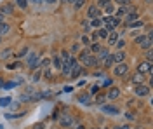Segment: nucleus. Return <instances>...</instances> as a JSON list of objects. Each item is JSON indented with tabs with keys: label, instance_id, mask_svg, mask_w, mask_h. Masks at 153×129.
<instances>
[{
	"label": "nucleus",
	"instance_id": "nucleus-1",
	"mask_svg": "<svg viewBox=\"0 0 153 129\" xmlns=\"http://www.w3.org/2000/svg\"><path fill=\"white\" fill-rule=\"evenodd\" d=\"M78 61L82 64H85V66H96V64H99L98 63V58L92 56L89 49H85V51H82V52L78 54Z\"/></svg>",
	"mask_w": 153,
	"mask_h": 129
},
{
	"label": "nucleus",
	"instance_id": "nucleus-2",
	"mask_svg": "<svg viewBox=\"0 0 153 129\" xmlns=\"http://www.w3.org/2000/svg\"><path fill=\"white\" fill-rule=\"evenodd\" d=\"M103 23L106 25V32H115V28L118 26V23H120V18H117V16H105L103 18Z\"/></svg>",
	"mask_w": 153,
	"mask_h": 129
},
{
	"label": "nucleus",
	"instance_id": "nucleus-3",
	"mask_svg": "<svg viewBox=\"0 0 153 129\" xmlns=\"http://www.w3.org/2000/svg\"><path fill=\"white\" fill-rule=\"evenodd\" d=\"M59 124L63 128H73V117L68 112H63V113H59Z\"/></svg>",
	"mask_w": 153,
	"mask_h": 129
},
{
	"label": "nucleus",
	"instance_id": "nucleus-4",
	"mask_svg": "<svg viewBox=\"0 0 153 129\" xmlns=\"http://www.w3.org/2000/svg\"><path fill=\"white\" fill-rule=\"evenodd\" d=\"M136 44L138 45H141L143 49H150L152 47V37H145V35H141V37H136Z\"/></svg>",
	"mask_w": 153,
	"mask_h": 129
},
{
	"label": "nucleus",
	"instance_id": "nucleus-5",
	"mask_svg": "<svg viewBox=\"0 0 153 129\" xmlns=\"http://www.w3.org/2000/svg\"><path fill=\"white\" fill-rule=\"evenodd\" d=\"M113 73L117 75V77H124V75H127V73H129V66H127V63H118L117 66H115Z\"/></svg>",
	"mask_w": 153,
	"mask_h": 129
},
{
	"label": "nucleus",
	"instance_id": "nucleus-6",
	"mask_svg": "<svg viewBox=\"0 0 153 129\" xmlns=\"http://www.w3.org/2000/svg\"><path fill=\"white\" fill-rule=\"evenodd\" d=\"M148 94H150V87L148 86H145V84H138L136 86V96L145 98V96H148Z\"/></svg>",
	"mask_w": 153,
	"mask_h": 129
},
{
	"label": "nucleus",
	"instance_id": "nucleus-7",
	"mask_svg": "<svg viewBox=\"0 0 153 129\" xmlns=\"http://www.w3.org/2000/svg\"><path fill=\"white\" fill-rule=\"evenodd\" d=\"M152 63H150V61H143V63L139 64V66H138V72H139V73H152Z\"/></svg>",
	"mask_w": 153,
	"mask_h": 129
},
{
	"label": "nucleus",
	"instance_id": "nucleus-8",
	"mask_svg": "<svg viewBox=\"0 0 153 129\" xmlns=\"http://www.w3.org/2000/svg\"><path fill=\"white\" fill-rule=\"evenodd\" d=\"M99 14H101V11H99L96 5H91V7L87 9V16H89L91 19H94V18H99Z\"/></svg>",
	"mask_w": 153,
	"mask_h": 129
},
{
	"label": "nucleus",
	"instance_id": "nucleus-9",
	"mask_svg": "<svg viewBox=\"0 0 153 129\" xmlns=\"http://www.w3.org/2000/svg\"><path fill=\"white\" fill-rule=\"evenodd\" d=\"M37 61H38V56L35 54V52H30V56L26 58L28 66H30V68H35V66H37Z\"/></svg>",
	"mask_w": 153,
	"mask_h": 129
},
{
	"label": "nucleus",
	"instance_id": "nucleus-10",
	"mask_svg": "<svg viewBox=\"0 0 153 129\" xmlns=\"http://www.w3.org/2000/svg\"><path fill=\"white\" fill-rule=\"evenodd\" d=\"M113 56V63H124V60H125V52L124 51H118V52H115V54H112Z\"/></svg>",
	"mask_w": 153,
	"mask_h": 129
},
{
	"label": "nucleus",
	"instance_id": "nucleus-11",
	"mask_svg": "<svg viewBox=\"0 0 153 129\" xmlns=\"http://www.w3.org/2000/svg\"><path fill=\"white\" fill-rule=\"evenodd\" d=\"M12 12H14L12 4H4V5L0 7V14H12Z\"/></svg>",
	"mask_w": 153,
	"mask_h": 129
},
{
	"label": "nucleus",
	"instance_id": "nucleus-12",
	"mask_svg": "<svg viewBox=\"0 0 153 129\" xmlns=\"http://www.w3.org/2000/svg\"><path fill=\"white\" fill-rule=\"evenodd\" d=\"M120 96V89H117V87H110V91H108V99H117V98Z\"/></svg>",
	"mask_w": 153,
	"mask_h": 129
},
{
	"label": "nucleus",
	"instance_id": "nucleus-13",
	"mask_svg": "<svg viewBox=\"0 0 153 129\" xmlns=\"http://www.w3.org/2000/svg\"><path fill=\"white\" fill-rule=\"evenodd\" d=\"M108 54H110V52H108V49H103V47H101V49L98 51V56H96V58H98V63H101V61H103Z\"/></svg>",
	"mask_w": 153,
	"mask_h": 129
},
{
	"label": "nucleus",
	"instance_id": "nucleus-14",
	"mask_svg": "<svg viewBox=\"0 0 153 129\" xmlns=\"http://www.w3.org/2000/svg\"><path fill=\"white\" fill-rule=\"evenodd\" d=\"M138 18H139L138 11H134V12H129V14H125V23H131V21H136Z\"/></svg>",
	"mask_w": 153,
	"mask_h": 129
},
{
	"label": "nucleus",
	"instance_id": "nucleus-15",
	"mask_svg": "<svg viewBox=\"0 0 153 129\" xmlns=\"http://www.w3.org/2000/svg\"><path fill=\"white\" fill-rule=\"evenodd\" d=\"M127 28H143V21L141 19H136V21H131V23H125Z\"/></svg>",
	"mask_w": 153,
	"mask_h": 129
},
{
	"label": "nucleus",
	"instance_id": "nucleus-16",
	"mask_svg": "<svg viewBox=\"0 0 153 129\" xmlns=\"http://www.w3.org/2000/svg\"><path fill=\"white\" fill-rule=\"evenodd\" d=\"M143 80H145V73H139L138 72V73L132 75V82L134 84H143Z\"/></svg>",
	"mask_w": 153,
	"mask_h": 129
},
{
	"label": "nucleus",
	"instance_id": "nucleus-17",
	"mask_svg": "<svg viewBox=\"0 0 153 129\" xmlns=\"http://www.w3.org/2000/svg\"><path fill=\"white\" fill-rule=\"evenodd\" d=\"M103 112H106V113H118V108L117 106H112V105H103Z\"/></svg>",
	"mask_w": 153,
	"mask_h": 129
},
{
	"label": "nucleus",
	"instance_id": "nucleus-18",
	"mask_svg": "<svg viewBox=\"0 0 153 129\" xmlns=\"http://www.w3.org/2000/svg\"><path fill=\"white\" fill-rule=\"evenodd\" d=\"M52 64H54V68H56V70H61V68H63L61 56H54V58H52Z\"/></svg>",
	"mask_w": 153,
	"mask_h": 129
},
{
	"label": "nucleus",
	"instance_id": "nucleus-19",
	"mask_svg": "<svg viewBox=\"0 0 153 129\" xmlns=\"http://www.w3.org/2000/svg\"><path fill=\"white\" fill-rule=\"evenodd\" d=\"M106 40H108V44H110V45H113L115 42L118 40V35H117V33H115V32L108 33V37H106Z\"/></svg>",
	"mask_w": 153,
	"mask_h": 129
},
{
	"label": "nucleus",
	"instance_id": "nucleus-20",
	"mask_svg": "<svg viewBox=\"0 0 153 129\" xmlns=\"http://www.w3.org/2000/svg\"><path fill=\"white\" fill-rule=\"evenodd\" d=\"M101 63L105 64V66H106V68H110V66H112V64H113V56H112V54H108V56H106V58H105V60H103V61H101Z\"/></svg>",
	"mask_w": 153,
	"mask_h": 129
},
{
	"label": "nucleus",
	"instance_id": "nucleus-21",
	"mask_svg": "<svg viewBox=\"0 0 153 129\" xmlns=\"http://www.w3.org/2000/svg\"><path fill=\"white\" fill-rule=\"evenodd\" d=\"M11 103H12V98H9V96L0 99V106H7V105H11Z\"/></svg>",
	"mask_w": 153,
	"mask_h": 129
},
{
	"label": "nucleus",
	"instance_id": "nucleus-22",
	"mask_svg": "<svg viewBox=\"0 0 153 129\" xmlns=\"http://www.w3.org/2000/svg\"><path fill=\"white\" fill-rule=\"evenodd\" d=\"M9 28H11V26H9L7 23H4V21H2V23H0V35L7 33V32H9Z\"/></svg>",
	"mask_w": 153,
	"mask_h": 129
},
{
	"label": "nucleus",
	"instance_id": "nucleus-23",
	"mask_svg": "<svg viewBox=\"0 0 153 129\" xmlns=\"http://www.w3.org/2000/svg\"><path fill=\"white\" fill-rule=\"evenodd\" d=\"M105 12H106L108 16H112V14H113V4H112V2L105 5Z\"/></svg>",
	"mask_w": 153,
	"mask_h": 129
},
{
	"label": "nucleus",
	"instance_id": "nucleus-24",
	"mask_svg": "<svg viewBox=\"0 0 153 129\" xmlns=\"http://www.w3.org/2000/svg\"><path fill=\"white\" fill-rule=\"evenodd\" d=\"M11 54H12V49H5V51L0 54V58H2V60H9V58H11Z\"/></svg>",
	"mask_w": 153,
	"mask_h": 129
},
{
	"label": "nucleus",
	"instance_id": "nucleus-25",
	"mask_svg": "<svg viewBox=\"0 0 153 129\" xmlns=\"http://www.w3.org/2000/svg\"><path fill=\"white\" fill-rule=\"evenodd\" d=\"M14 86H18V84H16V80H9V82H5L2 87H4V89H12Z\"/></svg>",
	"mask_w": 153,
	"mask_h": 129
},
{
	"label": "nucleus",
	"instance_id": "nucleus-26",
	"mask_svg": "<svg viewBox=\"0 0 153 129\" xmlns=\"http://www.w3.org/2000/svg\"><path fill=\"white\" fill-rule=\"evenodd\" d=\"M101 25H103V19H101V18H94V19H92V26H94V28H98V26H101Z\"/></svg>",
	"mask_w": 153,
	"mask_h": 129
},
{
	"label": "nucleus",
	"instance_id": "nucleus-27",
	"mask_svg": "<svg viewBox=\"0 0 153 129\" xmlns=\"http://www.w3.org/2000/svg\"><path fill=\"white\" fill-rule=\"evenodd\" d=\"M110 2H112V0H98V4H96V7H98V9H103V7H105L106 4H110Z\"/></svg>",
	"mask_w": 153,
	"mask_h": 129
},
{
	"label": "nucleus",
	"instance_id": "nucleus-28",
	"mask_svg": "<svg viewBox=\"0 0 153 129\" xmlns=\"http://www.w3.org/2000/svg\"><path fill=\"white\" fill-rule=\"evenodd\" d=\"M101 49V45L98 44V42H94V44H91V52H98Z\"/></svg>",
	"mask_w": 153,
	"mask_h": 129
},
{
	"label": "nucleus",
	"instance_id": "nucleus-29",
	"mask_svg": "<svg viewBox=\"0 0 153 129\" xmlns=\"http://www.w3.org/2000/svg\"><path fill=\"white\" fill-rule=\"evenodd\" d=\"M70 58H72V56H70L66 51H63V52H61V60H63L65 63H68V61H70Z\"/></svg>",
	"mask_w": 153,
	"mask_h": 129
},
{
	"label": "nucleus",
	"instance_id": "nucleus-30",
	"mask_svg": "<svg viewBox=\"0 0 153 129\" xmlns=\"http://www.w3.org/2000/svg\"><path fill=\"white\" fill-rule=\"evenodd\" d=\"M26 54H28V47H23V49H21V51H19V54H18V56H16V58H25V56H26Z\"/></svg>",
	"mask_w": 153,
	"mask_h": 129
},
{
	"label": "nucleus",
	"instance_id": "nucleus-31",
	"mask_svg": "<svg viewBox=\"0 0 153 129\" xmlns=\"http://www.w3.org/2000/svg\"><path fill=\"white\" fill-rule=\"evenodd\" d=\"M105 99H106V96L98 94V96H96V103H98V105H103V103H105Z\"/></svg>",
	"mask_w": 153,
	"mask_h": 129
},
{
	"label": "nucleus",
	"instance_id": "nucleus-32",
	"mask_svg": "<svg viewBox=\"0 0 153 129\" xmlns=\"http://www.w3.org/2000/svg\"><path fill=\"white\" fill-rule=\"evenodd\" d=\"M16 4H18L21 9H26V5H28V0H16Z\"/></svg>",
	"mask_w": 153,
	"mask_h": 129
},
{
	"label": "nucleus",
	"instance_id": "nucleus-33",
	"mask_svg": "<svg viewBox=\"0 0 153 129\" xmlns=\"http://www.w3.org/2000/svg\"><path fill=\"white\" fill-rule=\"evenodd\" d=\"M124 16H125V9H124V5H122V7L117 11V18H124Z\"/></svg>",
	"mask_w": 153,
	"mask_h": 129
},
{
	"label": "nucleus",
	"instance_id": "nucleus-34",
	"mask_svg": "<svg viewBox=\"0 0 153 129\" xmlns=\"http://www.w3.org/2000/svg\"><path fill=\"white\" fill-rule=\"evenodd\" d=\"M98 37H99V38H106V37H108V32L103 28V30H99V32H98Z\"/></svg>",
	"mask_w": 153,
	"mask_h": 129
},
{
	"label": "nucleus",
	"instance_id": "nucleus-35",
	"mask_svg": "<svg viewBox=\"0 0 153 129\" xmlns=\"http://www.w3.org/2000/svg\"><path fill=\"white\" fill-rule=\"evenodd\" d=\"M78 101H80V103H85V105H87V103H89V94H85V96H80V98H78Z\"/></svg>",
	"mask_w": 153,
	"mask_h": 129
},
{
	"label": "nucleus",
	"instance_id": "nucleus-36",
	"mask_svg": "<svg viewBox=\"0 0 153 129\" xmlns=\"http://www.w3.org/2000/svg\"><path fill=\"white\" fill-rule=\"evenodd\" d=\"M82 44H84V45H91V38L84 35V37H82Z\"/></svg>",
	"mask_w": 153,
	"mask_h": 129
},
{
	"label": "nucleus",
	"instance_id": "nucleus-37",
	"mask_svg": "<svg viewBox=\"0 0 153 129\" xmlns=\"http://www.w3.org/2000/svg\"><path fill=\"white\" fill-rule=\"evenodd\" d=\"M115 44H117V47H118V49L122 51V49H124V45H125V40H117Z\"/></svg>",
	"mask_w": 153,
	"mask_h": 129
},
{
	"label": "nucleus",
	"instance_id": "nucleus-38",
	"mask_svg": "<svg viewBox=\"0 0 153 129\" xmlns=\"http://www.w3.org/2000/svg\"><path fill=\"white\" fill-rule=\"evenodd\" d=\"M84 2H85V0H76L75 4H73V5H75V9H80V7L84 5Z\"/></svg>",
	"mask_w": 153,
	"mask_h": 129
},
{
	"label": "nucleus",
	"instance_id": "nucleus-39",
	"mask_svg": "<svg viewBox=\"0 0 153 129\" xmlns=\"http://www.w3.org/2000/svg\"><path fill=\"white\" fill-rule=\"evenodd\" d=\"M44 75H45V79H51V77H52V73H51V70H49V68H45V70H44Z\"/></svg>",
	"mask_w": 153,
	"mask_h": 129
},
{
	"label": "nucleus",
	"instance_id": "nucleus-40",
	"mask_svg": "<svg viewBox=\"0 0 153 129\" xmlns=\"http://www.w3.org/2000/svg\"><path fill=\"white\" fill-rule=\"evenodd\" d=\"M33 129H45V126H44L42 122H37V124L33 126Z\"/></svg>",
	"mask_w": 153,
	"mask_h": 129
},
{
	"label": "nucleus",
	"instance_id": "nucleus-41",
	"mask_svg": "<svg viewBox=\"0 0 153 129\" xmlns=\"http://www.w3.org/2000/svg\"><path fill=\"white\" fill-rule=\"evenodd\" d=\"M115 2H117L120 7H122V5H125V4H129V0H115Z\"/></svg>",
	"mask_w": 153,
	"mask_h": 129
},
{
	"label": "nucleus",
	"instance_id": "nucleus-42",
	"mask_svg": "<svg viewBox=\"0 0 153 129\" xmlns=\"http://www.w3.org/2000/svg\"><path fill=\"white\" fill-rule=\"evenodd\" d=\"M152 60H153V54H152V51H148V54H146V61L152 63Z\"/></svg>",
	"mask_w": 153,
	"mask_h": 129
},
{
	"label": "nucleus",
	"instance_id": "nucleus-43",
	"mask_svg": "<svg viewBox=\"0 0 153 129\" xmlns=\"http://www.w3.org/2000/svg\"><path fill=\"white\" fill-rule=\"evenodd\" d=\"M82 26H84V30H85V32H89V30H91V26H89V23H85V21L82 23Z\"/></svg>",
	"mask_w": 153,
	"mask_h": 129
},
{
	"label": "nucleus",
	"instance_id": "nucleus-44",
	"mask_svg": "<svg viewBox=\"0 0 153 129\" xmlns=\"http://www.w3.org/2000/svg\"><path fill=\"white\" fill-rule=\"evenodd\" d=\"M38 79H40V70H37V72H35V75H33V80H35V82H37Z\"/></svg>",
	"mask_w": 153,
	"mask_h": 129
},
{
	"label": "nucleus",
	"instance_id": "nucleus-45",
	"mask_svg": "<svg viewBox=\"0 0 153 129\" xmlns=\"http://www.w3.org/2000/svg\"><path fill=\"white\" fill-rule=\"evenodd\" d=\"M103 86H105V87H110V86H112V80H110V79H106V80H105V84H103Z\"/></svg>",
	"mask_w": 153,
	"mask_h": 129
},
{
	"label": "nucleus",
	"instance_id": "nucleus-46",
	"mask_svg": "<svg viewBox=\"0 0 153 129\" xmlns=\"http://www.w3.org/2000/svg\"><path fill=\"white\" fill-rule=\"evenodd\" d=\"M75 129H85V128H84V126H82V124H78V126H76Z\"/></svg>",
	"mask_w": 153,
	"mask_h": 129
},
{
	"label": "nucleus",
	"instance_id": "nucleus-47",
	"mask_svg": "<svg viewBox=\"0 0 153 129\" xmlns=\"http://www.w3.org/2000/svg\"><path fill=\"white\" fill-rule=\"evenodd\" d=\"M45 2H49V4H54V2H58V0H45Z\"/></svg>",
	"mask_w": 153,
	"mask_h": 129
},
{
	"label": "nucleus",
	"instance_id": "nucleus-48",
	"mask_svg": "<svg viewBox=\"0 0 153 129\" xmlns=\"http://www.w3.org/2000/svg\"><path fill=\"white\" fill-rule=\"evenodd\" d=\"M120 129H131V128H129V126H122Z\"/></svg>",
	"mask_w": 153,
	"mask_h": 129
},
{
	"label": "nucleus",
	"instance_id": "nucleus-49",
	"mask_svg": "<svg viewBox=\"0 0 153 129\" xmlns=\"http://www.w3.org/2000/svg\"><path fill=\"white\" fill-rule=\"evenodd\" d=\"M2 21H4V14H0V23H2Z\"/></svg>",
	"mask_w": 153,
	"mask_h": 129
},
{
	"label": "nucleus",
	"instance_id": "nucleus-50",
	"mask_svg": "<svg viewBox=\"0 0 153 129\" xmlns=\"http://www.w3.org/2000/svg\"><path fill=\"white\" fill-rule=\"evenodd\" d=\"M32 2H35V4H40V2H42V0H32Z\"/></svg>",
	"mask_w": 153,
	"mask_h": 129
},
{
	"label": "nucleus",
	"instance_id": "nucleus-51",
	"mask_svg": "<svg viewBox=\"0 0 153 129\" xmlns=\"http://www.w3.org/2000/svg\"><path fill=\"white\" fill-rule=\"evenodd\" d=\"M68 2H72V4H75V2H76V0H68Z\"/></svg>",
	"mask_w": 153,
	"mask_h": 129
},
{
	"label": "nucleus",
	"instance_id": "nucleus-52",
	"mask_svg": "<svg viewBox=\"0 0 153 129\" xmlns=\"http://www.w3.org/2000/svg\"><path fill=\"white\" fill-rule=\"evenodd\" d=\"M2 86H4V82H2V80H0V87H2Z\"/></svg>",
	"mask_w": 153,
	"mask_h": 129
},
{
	"label": "nucleus",
	"instance_id": "nucleus-53",
	"mask_svg": "<svg viewBox=\"0 0 153 129\" xmlns=\"http://www.w3.org/2000/svg\"><path fill=\"white\" fill-rule=\"evenodd\" d=\"M113 129H120V126H117V128H113Z\"/></svg>",
	"mask_w": 153,
	"mask_h": 129
},
{
	"label": "nucleus",
	"instance_id": "nucleus-54",
	"mask_svg": "<svg viewBox=\"0 0 153 129\" xmlns=\"http://www.w3.org/2000/svg\"><path fill=\"white\" fill-rule=\"evenodd\" d=\"M101 129H108V128H101Z\"/></svg>",
	"mask_w": 153,
	"mask_h": 129
}]
</instances>
